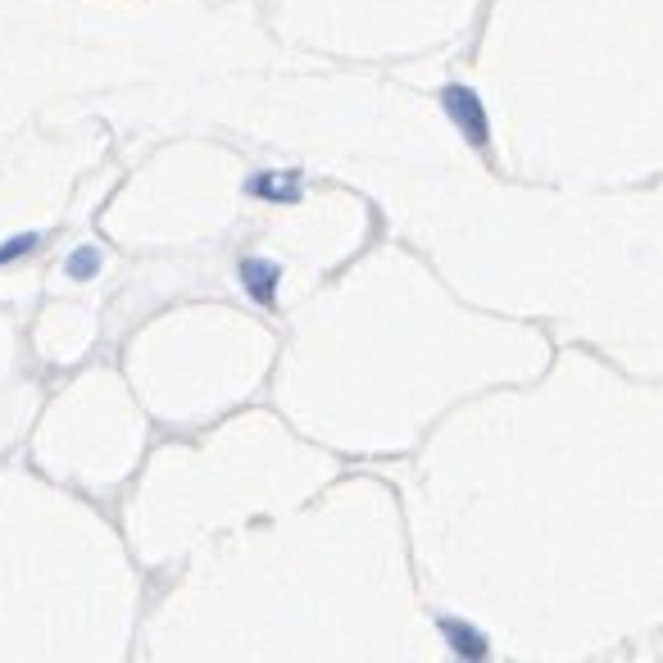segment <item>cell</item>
Segmentation results:
<instances>
[{"label":"cell","instance_id":"obj_4","mask_svg":"<svg viewBox=\"0 0 663 663\" xmlns=\"http://www.w3.org/2000/svg\"><path fill=\"white\" fill-rule=\"evenodd\" d=\"M250 196L273 200V205H282V200H296L300 196V173H278V169L255 173V178H250Z\"/></svg>","mask_w":663,"mask_h":663},{"label":"cell","instance_id":"obj_2","mask_svg":"<svg viewBox=\"0 0 663 663\" xmlns=\"http://www.w3.org/2000/svg\"><path fill=\"white\" fill-rule=\"evenodd\" d=\"M278 282H282V268L273 259H246L241 264V287L259 300V305H273L278 300Z\"/></svg>","mask_w":663,"mask_h":663},{"label":"cell","instance_id":"obj_5","mask_svg":"<svg viewBox=\"0 0 663 663\" xmlns=\"http://www.w3.org/2000/svg\"><path fill=\"white\" fill-rule=\"evenodd\" d=\"M64 273H69L73 282H87V278H96V273H100V250H96V246H82L78 255H73L69 264H64Z\"/></svg>","mask_w":663,"mask_h":663},{"label":"cell","instance_id":"obj_1","mask_svg":"<svg viewBox=\"0 0 663 663\" xmlns=\"http://www.w3.org/2000/svg\"><path fill=\"white\" fill-rule=\"evenodd\" d=\"M441 109H446L450 123H455V128L464 132L473 146H486L491 123H486V109H482V100H477L473 91H468V87H446V91H441Z\"/></svg>","mask_w":663,"mask_h":663},{"label":"cell","instance_id":"obj_6","mask_svg":"<svg viewBox=\"0 0 663 663\" xmlns=\"http://www.w3.org/2000/svg\"><path fill=\"white\" fill-rule=\"evenodd\" d=\"M37 232H19V237H10V241H0V268L5 264H14V259H23V255H32L37 250Z\"/></svg>","mask_w":663,"mask_h":663},{"label":"cell","instance_id":"obj_3","mask_svg":"<svg viewBox=\"0 0 663 663\" xmlns=\"http://www.w3.org/2000/svg\"><path fill=\"white\" fill-rule=\"evenodd\" d=\"M441 636H446V645L459 659H486V636L464 618H441Z\"/></svg>","mask_w":663,"mask_h":663}]
</instances>
